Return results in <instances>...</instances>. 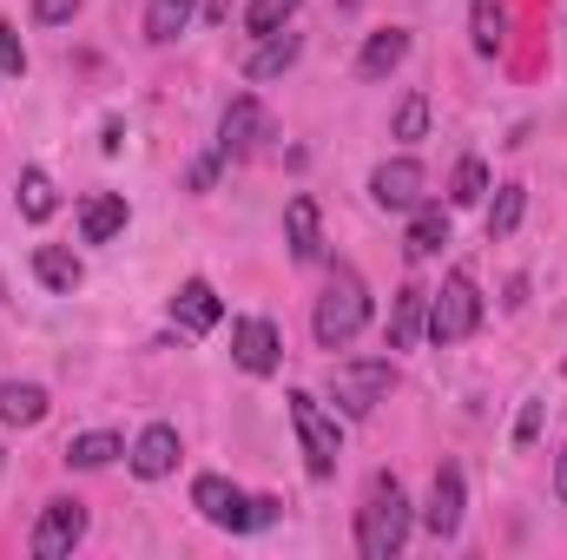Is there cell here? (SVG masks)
I'll use <instances>...</instances> for the list:
<instances>
[{
	"label": "cell",
	"instance_id": "1",
	"mask_svg": "<svg viewBox=\"0 0 567 560\" xmlns=\"http://www.w3.org/2000/svg\"><path fill=\"white\" fill-rule=\"evenodd\" d=\"M410 495H403V481L396 475H377L370 481V495H363V508H357V548L363 560H396L403 554V541H410Z\"/></svg>",
	"mask_w": 567,
	"mask_h": 560
},
{
	"label": "cell",
	"instance_id": "2",
	"mask_svg": "<svg viewBox=\"0 0 567 560\" xmlns=\"http://www.w3.org/2000/svg\"><path fill=\"white\" fill-rule=\"evenodd\" d=\"M363 323H370V290H363V278H357L350 265H337L330 283H323V297H317L310 330H317V343H323V350H343V343H357V336H363Z\"/></svg>",
	"mask_w": 567,
	"mask_h": 560
},
{
	"label": "cell",
	"instance_id": "3",
	"mask_svg": "<svg viewBox=\"0 0 567 560\" xmlns=\"http://www.w3.org/2000/svg\"><path fill=\"white\" fill-rule=\"evenodd\" d=\"M290 422H297V442H303L310 475H317V481L337 475V455H343V428H337V416H330L310 390H297V396H290Z\"/></svg>",
	"mask_w": 567,
	"mask_h": 560
},
{
	"label": "cell",
	"instance_id": "4",
	"mask_svg": "<svg viewBox=\"0 0 567 560\" xmlns=\"http://www.w3.org/2000/svg\"><path fill=\"white\" fill-rule=\"evenodd\" d=\"M475 323H482L475 278H468V271H449L442 290L429 297V336H435V343H462V336H475Z\"/></svg>",
	"mask_w": 567,
	"mask_h": 560
},
{
	"label": "cell",
	"instance_id": "5",
	"mask_svg": "<svg viewBox=\"0 0 567 560\" xmlns=\"http://www.w3.org/2000/svg\"><path fill=\"white\" fill-rule=\"evenodd\" d=\"M390 383H396V370H390L383 356H363V363H337V370H330V403H337L343 416H370V409L390 396Z\"/></svg>",
	"mask_w": 567,
	"mask_h": 560
},
{
	"label": "cell",
	"instance_id": "6",
	"mask_svg": "<svg viewBox=\"0 0 567 560\" xmlns=\"http://www.w3.org/2000/svg\"><path fill=\"white\" fill-rule=\"evenodd\" d=\"M86 541V501H73V495H60V501H47L40 508V521H33V554L40 560H60V554H73Z\"/></svg>",
	"mask_w": 567,
	"mask_h": 560
},
{
	"label": "cell",
	"instance_id": "7",
	"mask_svg": "<svg viewBox=\"0 0 567 560\" xmlns=\"http://www.w3.org/2000/svg\"><path fill=\"white\" fill-rule=\"evenodd\" d=\"M271 133H278V126H271L265 100H231L225 120H218V152H225V158H251V152H265Z\"/></svg>",
	"mask_w": 567,
	"mask_h": 560
},
{
	"label": "cell",
	"instance_id": "8",
	"mask_svg": "<svg viewBox=\"0 0 567 560\" xmlns=\"http://www.w3.org/2000/svg\"><path fill=\"white\" fill-rule=\"evenodd\" d=\"M192 508H198L212 528H231V535H245V528H251V495H245V488H231L225 475H198V481H192Z\"/></svg>",
	"mask_w": 567,
	"mask_h": 560
},
{
	"label": "cell",
	"instance_id": "9",
	"mask_svg": "<svg viewBox=\"0 0 567 560\" xmlns=\"http://www.w3.org/2000/svg\"><path fill=\"white\" fill-rule=\"evenodd\" d=\"M231 356H238V370H251V376H271L284 363V336L271 317H245L238 330H231Z\"/></svg>",
	"mask_w": 567,
	"mask_h": 560
},
{
	"label": "cell",
	"instance_id": "10",
	"mask_svg": "<svg viewBox=\"0 0 567 560\" xmlns=\"http://www.w3.org/2000/svg\"><path fill=\"white\" fill-rule=\"evenodd\" d=\"M370 191H377V205L383 211H416L429 191V172L416 158H390V165H377V178H370Z\"/></svg>",
	"mask_w": 567,
	"mask_h": 560
},
{
	"label": "cell",
	"instance_id": "11",
	"mask_svg": "<svg viewBox=\"0 0 567 560\" xmlns=\"http://www.w3.org/2000/svg\"><path fill=\"white\" fill-rule=\"evenodd\" d=\"M284 238H290V258H297V265H317V258H323V211H317L310 191H297V198L284 205Z\"/></svg>",
	"mask_w": 567,
	"mask_h": 560
},
{
	"label": "cell",
	"instance_id": "12",
	"mask_svg": "<svg viewBox=\"0 0 567 560\" xmlns=\"http://www.w3.org/2000/svg\"><path fill=\"white\" fill-rule=\"evenodd\" d=\"M423 528L435 541H449L455 528H462V468H435V481H429V508H423Z\"/></svg>",
	"mask_w": 567,
	"mask_h": 560
},
{
	"label": "cell",
	"instance_id": "13",
	"mask_svg": "<svg viewBox=\"0 0 567 560\" xmlns=\"http://www.w3.org/2000/svg\"><path fill=\"white\" fill-rule=\"evenodd\" d=\"M178 468V428L172 422H152L140 442H133V475L140 481H165Z\"/></svg>",
	"mask_w": 567,
	"mask_h": 560
},
{
	"label": "cell",
	"instance_id": "14",
	"mask_svg": "<svg viewBox=\"0 0 567 560\" xmlns=\"http://www.w3.org/2000/svg\"><path fill=\"white\" fill-rule=\"evenodd\" d=\"M225 317V303H218V290L205 278H192V283H178V297H172V323L178 330H192V336H205L212 323Z\"/></svg>",
	"mask_w": 567,
	"mask_h": 560
},
{
	"label": "cell",
	"instance_id": "15",
	"mask_svg": "<svg viewBox=\"0 0 567 560\" xmlns=\"http://www.w3.org/2000/svg\"><path fill=\"white\" fill-rule=\"evenodd\" d=\"M423 330H429V290L423 283H403L396 303H390V350H416Z\"/></svg>",
	"mask_w": 567,
	"mask_h": 560
},
{
	"label": "cell",
	"instance_id": "16",
	"mask_svg": "<svg viewBox=\"0 0 567 560\" xmlns=\"http://www.w3.org/2000/svg\"><path fill=\"white\" fill-rule=\"evenodd\" d=\"M126 218H133L126 198H120V191H100V198L80 205V238H86V245H113V238L126 231Z\"/></svg>",
	"mask_w": 567,
	"mask_h": 560
},
{
	"label": "cell",
	"instance_id": "17",
	"mask_svg": "<svg viewBox=\"0 0 567 560\" xmlns=\"http://www.w3.org/2000/svg\"><path fill=\"white\" fill-rule=\"evenodd\" d=\"M403 53H410V33H403V27H383V33H370V40H363L357 73H363V80H390V73L403 66Z\"/></svg>",
	"mask_w": 567,
	"mask_h": 560
},
{
	"label": "cell",
	"instance_id": "18",
	"mask_svg": "<svg viewBox=\"0 0 567 560\" xmlns=\"http://www.w3.org/2000/svg\"><path fill=\"white\" fill-rule=\"evenodd\" d=\"M33 278L47 283L53 297H73V290L86 283V271H80V258H73V251H60V245H40V251H33Z\"/></svg>",
	"mask_w": 567,
	"mask_h": 560
},
{
	"label": "cell",
	"instance_id": "19",
	"mask_svg": "<svg viewBox=\"0 0 567 560\" xmlns=\"http://www.w3.org/2000/svg\"><path fill=\"white\" fill-rule=\"evenodd\" d=\"M192 13H198V0H152V7H145V40H152V46H172V40L192 27Z\"/></svg>",
	"mask_w": 567,
	"mask_h": 560
},
{
	"label": "cell",
	"instance_id": "20",
	"mask_svg": "<svg viewBox=\"0 0 567 560\" xmlns=\"http://www.w3.org/2000/svg\"><path fill=\"white\" fill-rule=\"evenodd\" d=\"M297 46H303V40H297L290 27H278V33H265V46H258V53L245 60V80H278L284 66L297 60Z\"/></svg>",
	"mask_w": 567,
	"mask_h": 560
},
{
	"label": "cell",
	"instance_id": "21",
	"mask_svg": "<svg viewBox=\"0 0 567 560\" xmlns=\"http://www.w3.org/2000/svg\"><path fill=\"white\" fill-rule=\"evenodd\" d=\"M0 422H13V428L47 422V390L40 383H0Z\"/></svg>",
	"mask_w": 567,
	"mask_h": 560
},
{
	"label": "cell",
	"instance_id": "22",
	"mask_svg": "<svg viewBox=\"0 0 567 560\" xmlns=\"http://www.w3.org/2000/svg\"><path fill=\"white\" fill-rule=\"evenodd\" d=\"M442 245H449V211H442V205H416V218H410V245H403V251H410V258H435Z\"/></svg>",
	"mask_w": 567,
	"mask_h": 560
},
{
	"label": "cell",
	"instance_id": "23",
	"mask_svg": "<svg viewBox=\"0 0 567 560\" xmlns=\"http://www.w3.org/2000/svg\"><path fill=\"white\" fill-rule=\"evenodd\" d=\"M113 455H126V442L113 428H93V435H73L66 442V468H106Z\"/></svg>",
	"mask_w": 567,
	"mask_h": 560
},
{
	"label": "cell",
	"instance_id": "24",
	"mask_svg": "<svg viewBox=\"0 0 567 560\" xmlns=\"http://www.w3.org/2000/svg\"><path fill=\"white\" fill-rule=\"evenodd\" d=\"M53 205H60V198H53V178H47L40 165H33V172H20V218H33V225H40V218H53Z\"/></svg>",
	"mask_w": 567,
	"mask_h": 560
},
{
	"label": "cell",
	"instance_id": "25",
	"mask_svg": "<svg viewBox=\"0 0 567 560\" xmlns=\"http://www.w3.org/2000/svg\"><path fill=\"white\" fill-rule=\"evenodd\" d=\"M522 211H528V191H522V185H502L495 205H488V238H508V231L522 225Z\"/></svg>",
	"mask_w": 567,
	"mask_h": 560
},
{
	"label": "cell",
	"instance_id": "26",
	"mask_svg": "<svg viewBox=\"0 0 567 560\" xmlns=\"http://www.w3.org/2000/svg\"><path fill=\"white\" fill-rule=\"evenodd\" d=\"M502 40H508L502 0H475V53H502Z\"/></svg>",
	"mask_w": 567,
	"mask_h": 560
},
{
	"label": "cell",
	"instance_id": "27",
	"mask_svg": "<svg viewBox=\"0 0 567 560\" xmlns=\"http://www.w3.org/2000/svg\"><path fill=\"white\" fill-rule=\"evenodd\" d=\"M290 13H297V0H251L245 7V27L265 40V33H278V27H290Z\"/></svg>",
	"mask_w": 567,
	"mask_h": 560
},
{
	"label": "cell",
	"instance_id": "28",
	"mask_svg": "<svg viewBox=\"0 0 567 560\" xmlns=\"http://www.w3.org/2000/svg\"><path fill=\"white\" fill-rule=\"evenodd\" d=\"M482 191H488V165H482V158H462V165H455V191H449V198H455V205H482Z\"/></svg>",
	"mask_w": 567,
	"mask_h": 560
},
{
	"label": "cell",
	"instance_id": "29",
	"mask_svg": "<svg viewBox=\"0 0 567 560\" xmlns=\"http://www.w3.org/2000/svg\"><path fill=\"white\" fill-rule=\"evenodd\" d=\"M423 133H429V100L410 93V100L396 106V139H423Z\"/></svg>",
	"mask_w": 567,
	"mask_h": 560
},
{
	"label": "cell",
	"instance_id": "30",
	"mask_svg": "<svg viewBox=\"0 0 567 560\" xmlns=\"http://www.w3.org/2000/svg\"><path fill=\"white\" fill-rule=\"evenodd\" d=\"M27 73V46H20V33L0 20V80H20Z\"/></svg>",
	"mask_w": 567,
	"mask_h": 560
},
{
	"label": "cell",
	"instance_id": "31",
	"mask_svg": "<svg viewBox=\"0 0 567 560\" xmlns=\"http://www.w3.org/2000/svg\"><path fill=\"white\" fill-rule=\"evenodd\" d=\"M542 422H548V403H522V416H515V448H535Z\"/></svg>",
	"mask_w": 567,
	"mask_h": 560
},
{
	"label": "cell",
	"instance_id": "32",
	"mask_svg": "<svg viewBox=\"0 0 567 560\" xmlns=\"http://www.w3.org/2000/svg\"><path fill=\"white\" fill-rule=\"evenodd\" d=\"M80 13V0H33V20L40 27H60V20H73Z\"/></svg>",
	"mask_w": 567,
	"mask_h": 560
},
{
	"label": "cell",
	"instance_id": "33",
	"mask_svg": "<svg viewBox=\"0 0 567 560\" xmlns=\"http://www.w3.org/2000/svg\"><path fill=\"white\" fill-rule=\"evenodd\" d=\"M278 515H284V501H271V495H258V501H251V528H271Z\"/></svg>",
	"mask_w": 567,
	"mask_h": 560
},
{
	"label": "cell",
	"instance_id": "34",
	"mask_svg": "<svg viewBox=\"0 0 567 560\" xmlns=\"http://www.w3.org/2000/svg\"><path fill=\"white\" fill-rule=\"evenodd\" d=\"M555 495L567 501V448H561V468H555Z\"/></svg>",
	"mask_w": 567,
	"mask_h": 560
}]
</instances>
